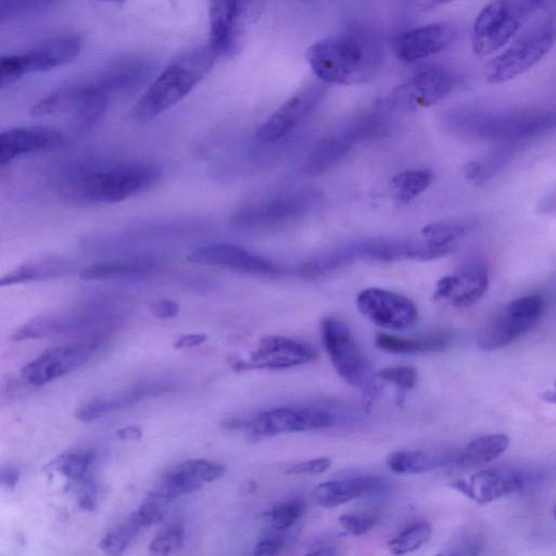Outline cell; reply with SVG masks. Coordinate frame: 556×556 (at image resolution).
<instances>
[{
	"instance_id": "6da1fadb",
	"label": "cell",
	"mask_w": 556,
	"mask_h": 556,
	"mask_svg": "<svg viewBox=\"0 0 556 556\" xmlns=\"http://www.w3.org/2000/svg\"><path fill=\"white\" fill-rule=\"evenodd\" d=\"M305 58L324 83L350 86L376 76L382 64L383 49L371 34L349 30L314 42Z\"/></svg>"
},
{
	"instance_id": "7a4b0ae2",
	"label": "cell",
	"mask_w": 556,
	"mask_h": 556,
	"mask_svg": "<svg viewBox=\"0 0 556 556\" xmlns=\"http://www.w3.org/2000/svg\"><path fill=\"white\" fill-rule=\"evenodd\" d=\"M216 59L207 45L178 54L135 103L131 117L150 121L177 104L212 71Z\"/></svg>"
},
{
	"instance_id": "3957f363",
	"label": "cell",
	"mask_w": 556,
	"mask_h": 556,
	"mask_svg": "<svg viewBox=\"0 0 556 556\" xmlns=\"http://www.w3.org/2000/svg\"><path fill=\"white\" fill-rule=\"evenodd\" d=\"M554 0H492L478 14L472 28V49L480 56L508 43L534 14Z\"/></svg>"
},
{
	"instance_id": "277c9868",
	"label": "cell",
	"mask_w": 556,
	"mask_h": 556,
	"mask_svg": "<svg viewBox=\"0 0 556 556\" xmlns=\"http://www.w3.org/2000/svg\"><path fill=\"white\" fill-rule=\"evenodd\" d=\"M456 125L470 136L514 142L548 131L555 125V115L545 110L466 112L456 116Z\"/></svg>"
},
{
	"instance_id": "5b68a950",
	"label": "cell",
	"mask_w": 556,
	"mask_h": 556,
	"mask_svg": "<svg viewBox=\"0 0 556 556\" xmlns=\"http://www.w3.org/2000/svg\"><path fill=\"white\" fill-rule=\"evenodd\" d=\"M321 338L337 374L361 390L363 405L369 409L379 392L377 376L356 345L349 327L336 317H326L321 321Z\"/></svg>"
},
{
	"instance_id": "8992f818",
	"label": "cell",
	"mask_w": 556,
	"mask_h": 556,
	"mask_svg": "<svg viewBox=\"0 0 556 556\" xmlns=\"http://www.w3.org/2000/svg\"><path fill=\"white\" fill-rule=\"evenodd\" d=\"M554 41V18L536 23L489 63L486 80L490 84H501L523 74L548 53Z\"/></svg>"
},
{
	"instance_id": "52a82bcc",
	"label": "cell",
	"mask_w": 556,
	"mask_h": 556,
	"mask_svg": "<svg viewBox=\"0 0 556 556\" xmlns=\"http://www.w3.org/2000/svg\"><path fill=\"white\" fill-rule=\"evenodd\" d=\"M159 176L151 165L125 164L89 173L80 179L78 188L90 201L116 203L151 186Z\"/></svg>"
},
{
	"instance_id": "ba28073f",
	"label": "cell",
	"mask_w": 556,
	"mask_h": 556,
	"mask_svg": "<svg viewBox=\"0 0 556 556\" xmlns=\"http://www.w3.org/2000/svg\"><path fill=\"white\" fill-rule=\"evenodd\" d=\"M544 308V298L539 293L510 301L481 330L477 341L479 349L494 351L507 346L539 323Z\"/></svg>"
},
{
	"instance_id": "9c48e42d",
	"label": "cell",
	"mask_w": 556,
	"mask_h": 556,
	"mask_svg": "<svg viewBox=\"0 0 556 556\" xmlns=\"http://www.w3.org/2000/svg\"><path fill=\"white\" fill-rule=\"evenodd\" d=\"M389 125L378 115L357 117L348 125L323 138L308 155L305 173L320 175L341 161L358 142L379 138L388 132Z\"/></svg>"
},
{
	"instance_id": "30bf717a",
	"label": "cell",
	"mask_w": 556,
	"mask_h": 556,
	"mask_svg": "<svg viewBox=\"0 0 556 556\" xmlns=\"http://www.w3.org/2000/svg\"><path fill=\"white\" fill-rule=\"evenodd\" d=\"M356 305L365 318L387 329L405 330L418 319V309L410 299L381 288L362 290Z\"/></svg>"
},
{
	"instance_id": "8fae6325",
	"label": "cell",
	"mask_w": 556,
	"mask_h": 556,
	"mask_svg": "<svg viewBox=\"0 0 556 556\" xmlns=\"http://www.w3.org/2000/svg\"><path fill=\"white\" fill-rule=\"evenodd\" d=\"M315 199L313 191H295L243 206L232 219L243 229L274 227L305 213Z\"/></svg>"
},
{
	"instance_id": "7c38bea8",
	"label": "cell",
	"mask_w": 556,
	"mask_h": 556,
	"mask_svg": "<svg viewBox=\"0 0 556 556\" xmlns=\"http://www.w3.org/2000/svg\"><path fill=\"white\" fill-rule=\"evenodd\" d=\"M97 349L93 342H77L50 348L22 369V378L31 386L56 380L85 365Z\"/></svg>"
},
{
	"instance_id": "4fadbf2b",
	"label": "cell",
	"mask_w": 556,
	"mask_h": 556,
	"mask_svg": "<svg viewBox=\"0 0 556 556\" xmlns=\"http://www.w3.org/2000/svg\"><path fill=\"white\" fill-rule=\"evenodd\" d=\"M454 75L443 68H431L416 74L392 90L390 108L412 112L429 108L445 98L455 86Z\"/></svg>"
},
{
	"instance_id": "5bb4252c",
	"label": "cell",
	"mask_w": 556,
	"mask_h": 556,
	"mask_svg": "<svg viewBox=\"0 0 556 556\" xmlns=\"http://www.w3.org/2000/svg\"><path fill=\"white\" fill-rule=\"evenodd\" d=\"M317 356L309 344L281 336L263 338L252 353L250 362L235 358L230 366L235 371L251 369H280L308 363Z\"/></svg>"
},
{
	"instance_id": "9a60e30c",
	"label": "cell",
	"mask_w": 556,
	"mask_h": 556,
	"mask_svg": "<svg viewBox=\"0 0 556 556\" xmlns=\"http://www.w3.org/2000/svg\"><path fill=\"white\" fill-rule=\"evenodd\" d=\"M324 84H311L281 104L256 131L263 142H273L291 132L319 104L326 94Z\"/></svg>"
},
{
	"instance_id": "2e32d148",
	"label": "cell",
	"mask_w": 556,
	"mask_h": 556,
	"mask_svg": "<svg viewBox=\"0 0 556 556\" xmlns=\"http://www.w3.org/2000/svg\"><path fill=\"white\" fill-rule=\"evenodd\" d=\"M489 271L484 262L470 261L455 273L441 278L434 289V299L453 307H469L486 292Z\"/></svg>"
},
{
	"instance_id": "e0dca14e",
	"label": "cell",
	"mask_w": 556,
	"mask_h": 556,
	"mask_svg": "<svg viewBox=\"0 0 556 556\" xmlns=\"http://www.w3.org/2000/svg\"><path fill=\"white\" fill-rule=\"evenodd\" d=\"M358 260L395 262L403 260L432 261L448 254L452 248L429 243L424 238L368 239L354 241Z\"/></svg>"
},
{
	"instance_id": "ac0fdd59",
	"label": "cell",
	"mask_w": 556,
	"mask_h": 556,
	"mask_svg": "<svg viewBox=\"0 0 556 556\" xmlns=\"http://www.w3.org/2000/svg\"><path fill=\"white\" fill-rule=\"evenodd\" d=\"M527 483L516 469H483L468 479L456 480L452 486L477 504L484 505L521 491Z\"/></svg>"
},
{
	"instance_id": "d6986e66",
	"label": "cell",
	"mask_w": 556,
	"mask_h": 556,
	"mask_svg": "<svg viewBox=\"0 0 556 556\" xmlns=\"http://www.w3.org/2000/svg\"><path fill=\"white\" fill-rule=\"evenodd\" d=\"M187 260L194 264L222 266L256 275H277L280 267L271 261L237 245L218 243L192 251Z\"/></svg>"
},
{
	"instance_id": "ffe728a7",
	"label": "cell",
	"mask_w": 556,
	"mask_h": 556,
	"mask_svg": "<svg viewBox=\"0 0 556 556\" xmlns=\"http://www.w3.org/2000/svg\"><path fill=\"white\" fill-rule=\"evenodd\" d=\"M207 46L219 56H230L240 50L247 24L237 13L232 0H211Z\"/></svg>"
},
{
	"instance_id": "44dd1931",
	"label": "cell",
	"mask_w": 556,
	"mask_h": 556,
	"mask_svg": "<svg viewBox=\"0 0 556 556\" xmlns=\"http://www.w3.org/2000/svg\"><path fill=\"white\" fill-rule=\"evenodd\" d=\"M456 36L447 23H433L406 30L394 41L396 56L404 62L419 61L448 47Z\"/></svg>"
},
{
	"instance_id": "7402d4cb",
	"label": "cell",
	"mask_w": 556,
	"mask_h": 556,
	"mask_svg": "<svg viewBox=\"0 0 556 556\" xmlns=\"http://www.w3.org/2000/svg\"><path fill=\"white\" fill-rule=\"evenodd\" d=\"M65 138L49 127H16L0 131V166L23 154L59 148Z\"/></svg>"
},
{
	"instance_id": "603a6c76",
	"label": "cell",
	"mask_w": 556,
	"mask_h": 556,
	"mask_svg": "<svg viewBox=\"0 0 556 556\" xmlns=\"http://www.w3.org/2000/svg\"><path fill=\"white\" fill-rule=\"evenodd\" d=\"M78 35L53 38L21 54L25 74L47 72L75 60L81 50Z\"/></svg>"
},
{
	"instance_id": "cb8c5ba5",
	"label": "cell",
	"mask_w": 556,
	"mask_h": 556,
	"mask_svg": "<svg viewBox=\"0 0 556 556\" xmlns=\"http://www.w3.org/2000/svg\"><path fill=\"white\" fill-rule=\"evenodd\" d=\"M381 486L379 477L354 475L321 482L315 488L313 495L317 504L331 508L376 493Z\"/></svg>"
},
{
	"instance_id": "d4e9b609",
	"label": "cell",
	"mask_w": 556,
	"mask_h": 556,
	"mask_svg": "<svg viewBox=\"0 0 556 556\" xmlns=\"http://www.w3.org/2000/svg\"><path fill=\"white\" fill-rule=\"evenodd\" d=\"M169 390L163 383H143L113 394L96 396L76 410V417L81 421H92L110 412L129 407L144 399L161 395Z\"/></svg>"
},
{
	"instance_id": "484cf974",
	"label": "cell",
	"mask_w": 556,
	"mask_h": 556,
	"mask_svg": "<svg viewBox=\"0 0 556 556\" xmlns=\"http://www.w3.org/2000/svg\"><path fill=\"white\" fill-rule=\"evenodd\" d=\"M454 452L435 450H401L390 453L387 466L395 473H424L452 466Z\"/></svg>"
},
{
	"instance_id": "4316f807",
	"label": "cell",
	"mask_w": 556,
	"mask_h": 556,
	"mask_svg": "<svg viewBox=\"0 0 556 556\" xmlns=\"http://www.w3.org/2000/svg\"><path fill=\"white\" fill-rule=\"evenodd\" d=\"M159 266L155 260L148 257L117 260L93 264L84 268L79 276L88 281L134 279L151 275Z\"/></svg>"
},
{
	"instance_id": "83f0119b",
	"label": "cell",
	"mask_w": 556,
	"mask_h": 556,
	"mask_svg": "<svg viewBox=\"0 0 556 556\" xmlns=\"http://www.w3.org/2000/svg\"><path fill=\"white\" fill-rule=\"evenodd\" d=\"M452 336L440 331L416 338H405L386 332H377L375 344L382 351L392 354H415L442 352L451 345Z\"/></svg>"
},
{
	"instance_id": "f1b7e54d",
	"label": "cell",
	"mask_w": 556,
	"mask_h": 556,
	"mask_svg": "<svg viewBox=\"0 0 556 556\" xmlns=\"http://www.w3.org/2000/svg\"><path fill=\"white\" fill-rule=\"evenodd\" d=\"M509 439L503 433H490L478 437L463 448L454 452L452 466L475 468L500 457L508 447Z\"/></svg>"
},
{
	"instance_id": "f546056e",
	"label": "cell",
	"mask_w": 556,
	"mask_h": 556,
	"mask_svg": "<svg viewBox=\"0 0 556 556\" xmlns=\"http://www.w3.org/2000/svg\"><path fill=\"white\" fill-rule=\"evenodd\" d=\"M70 263L54 254L27 261L0 277V288L58 277L67 271Z\"/></svg>"
},
{
	"instance_id": "4dcf8cb0",
	"label": "cell",
	"mask_w": 556,
	"mask_h": 556,
	"mask_svg": "<svg viewBox=\"0 0 556 556\" xmlns=\"http://www.w3.org/2000/svg\"><path fill=\"white\" fill-rule=\"evenodd\" d=\"M357 260L355 244L349 242L309 258L300 266L299 274L304 278L314 279L345 267Z\"/></svg>"
},
{
	"instance_id": "1f68e13d",
	"label": "cell",
	"mask_w": 556,
	"mask_h": 556,
	"mask_svg": "<svg viewBox=\"0 0 556 556\" xmlns=\"http://www.w3.org/2000/svg\"><path fill=\"white\" fill-rule=\"evenodd\" d=\"M108 106L106 92L98 85L79 86V98L73 118L76 127L86 129L103 115Z\"/></svg>"
},
{
	"instance_id": "d6a6232c",
	"label": "cell",
	"mask_w": 556,
	"mask_h": 556,
	"mask_svg": "<svg viewBox=\"0 0 556 556\" xmlns=\"http://www.w3.org/2000/svg\"><path fill=\"white\" fill-rule=\"evenodd\" d=\"M203 482L185 469L181 464L167 471L151 489L149 495L169 501L192 493L202 488Z\"/></svg>"
},
{
	"instance_id": "836d02e7",
	"label": "cell",
	"mask_w": 556,
	"mask_h": 556,
	"mask_svg": "<svg viewBox=\"0 0 556 556\" xmlns=\"http://www.w3.org/2000/svg\"><path fill=\"white\" fill-rule=\"evenodd\" d=\"M71 331V317L61 315H46L35 317L14 330L11 334L13 341L41 339Z\"/></svg>"
},
{
	"instance_id": "e575fe53",
	"label": "cell",
	"mask_w": 556,
	"mask_h": 556,
	"mask_svg": "<svg viewBox=\"0 0 556 556\" xmlns=\"http://www.w3.org/2000/svg\"><path fill=\"white\" fill-rule=\"evenodd\" d=\"M94 460V452L80 450L60 455L50 463V466L77 485L92 479L91 468Z\"/></svg>"
},
{
	"instance_id": "d590c367",
	"label": "cell",
	"mask_w": 556,
	"mask_h": 556,
	"mask_svg": "<svg viewBox=\"0 0 556 556\" xmlns=\"http://www.w3.org/2000/svg\"><path fill=\"white\" fill-rule=\"evenodd\" d=\"M515 151V144L508 142V144L493 151L482 161L468 162L464 167V175L476 185H482L505 167Z\"/></svg>"
},
{
	"instance_id": "8d00e7d4",
	"label": "cell",
	"mask_w": 556,
	"mask_h": 556,
	"mask_svg": "<svg viewBox=\"0 0 556 556\" xmlns=\"http://www.w3.org/2000/svg\"><path fill=\"white\" fill-rule=\"evenodd\" d=\"M79 98V86L61 88L42 98L30 109V115L35 117L73 113Z\"/></svg>"
},
{
	"instance_id": "74e56055",
	"label": "cell",
	"mask_w": 556,
	"mask_h": 556,
	"mask_svg": "<svg viewBox=\"0 0 556 556\" xmlns=\"http://www.w3.org/2000/svg\"><path fill=\"white\" fill-rule=\"evenodd\" d=\"M475 227V223L469 220L432 223L421 229V238L433 245L453 249L454 242Z\"/></svg>"
},
{
	"instance_id": "f35d334b",
	"label": "cell",
	"mask_w": 556,
	"mask_h": 556,
	"mask_svg": "<svg viewBox=\"0 0 556 556\" xmlns=\"http://www.w3.org/2000/svg\"><path fill=\"white\" fill-rule=\"evenodd\" d=\"M432 174L426 169H409L395 175L391 185L402 202H410L420 195L431 184Z\"/></svg>"
},
{
	"instance_id": "ab89813d",
	"label": "cell",
	"mask_w": 556,
	"mask_h": 556,
	"mask_svg": "<svg viewBox=\"0 0 556 556\" xmlns=\"http://www.w3.org/2000/svg\"><path fill=\"white\" fill-rule=\"evenodd\" d=\"M430 535L431 528L429 523L425 521L416 522L389 541V552L394 555L414 552L422 546L429 540Z\"/></svg>"
},
{
	"instance_id": "60d3db41",
	"label": "cell",
	"mask_w": 556,
	"mask_h": 556,
	"mask_svg": "<svg viewBox=\"0 0 556 556\" xmlns=\"http://www.w3.org/2000/svg\"><path fill=\"white\" fill-rule=\"evenodd\" d=\"M142 527L130 516L127 521L109 531L101 540L99 547L105 554H122L136 538Z\"/></svg>"
},
{
	"instance_id": "b9f144b4",
	"label": "cell",
	"mask_w": 556,
	"mask_h": 556,
	"mask_svg": "<svg viewBox=\"0 0 556 556\" xmlns=\"http://www.w3.org/2000/svg\"><path fill=\"white\" fill-rule=\"evenodd\" d=\"M304 511V504L300 501H289L275 505L265 514L268 523L274 530L285 531L293 526Z\"/></svg>"
},
{
	"instance_id": "7bdbcfd3",
	"label": "cell",
	"mask_w": 556,
	"mask_h": 556,
	"mask_svg": "<svg viewBox=\"0 0 556 556\" xmlns=\"http://www.w3.org/2000/svg\"><path fill=\"white\" fill-rule=\"evenodd\" d=\"M185 541V529L181 523L170 525L161 531L149 544L152 554L167 555L180 549Z\"/></svg>"
},
{
	"instance_id": "ee69618b",
	"label": "cell",
	"mask_w": 556,
	"mask_h": 556,
	"mask_svg": "<svg viewBox=\"0 0 556 556\" xmlns=\"http://www.w3.org/2000/svg\"><path fill=\"white\" fill-rule=\"evenodd\" d=\"M377 378L394 384L400 391L413 389L418 379L416 368L412 366H393L380 370Z\"/></svg>"
},
{
	"instance_id": "f6af8a7d",
	"label": "cell",
	"mask_w": 556,
	"mask_h": 556,
	"mask_svg": "<svg viewBox=\"0 0 556 556\" xmlns=\"http://www.w3.org/2000/svg\"><path fill=\"white\" fill-rule=\"evenodd\" d=\"M167 501L148 495L131 517L142 527L160 522L165 516L164 503Z\"/></svg>"
},
{
	"instance_id": "bcb514c9",
	"label": "cell",
	"mask_w": 556,
	"mask_h": 556,
	"mask_svg": "<svg viewBox=\"0 0 556 556\" xmlns=\"http://www.w3.org/2000/svg\"><path fill=\"white\" fill-rule=\"evenodd\" d=\"M181 466L200 481L212 482L225 473V466L202 458L187 459Z\"/></svg>"
},
{
	"instance_id": "7dc6e473",
	"label": "cell",
	"mask_w": 556,
	"mask_h": 556,
	"mask_svg": "<svg viewBox=\"0 0 556 556\" xmlns=\"http://www.w3.org/2000/svg\"><path fill=\"white\" fill-rule=\"evenodd\" d=\"M25 75L21 54L0 56V89L9 87Z\"/></svg>"
},
{
	"instance_id": "c3c4849f",
	"label": "cell",
	"mask_w": 556,
	"mask_h": 556,
	"mask_svg": "<svg viewBox=\"0 0 556 556\" xmlns=\"http://www.w3.org/2000/svg\"><path fill=\"white\" fill-rule=\"evenodd\" d=\"M342 528L351 535L361 536L370 531L376 519L369 515L345 514L339 518Z\"/></svg>"
},
{
	"instance_id": "681fc988",
	"label": "cell",
	"mask_w": 556,
	"mask_h": 556,
	"mask_svg": "<svg viewBox=\"0 0 556 556\" xmlns=\"http://www.w3.org/2000/svg\"><path fill=\"white\" fill-rule=\"evenodd\" d=\"M482 549V540L477 534H466L452 541V543L442 551L444 555H477Z\"/></svg>"
},
{
	"instance_id": "f907efd6",
	"label": "cell",
	"mask_w": 556,
	"mask_h": 556,
	"mask_svg": "<svg viewBox=\"0 0 556 556\" xmlns=\"http://www.w3.org/2000/svg\"><path fill=\"white\" fill-rule=\"evenodd\" d=\"M331 467V460L327 457H318L294 464L286 469L289 475H319Z\"/></svg>"
},
{
	"instance_id": "816d5d0a",
	"label": "cell",
	"mask_w": 556,
	"mask_h": 556,
	"mask_svg": "<svg viewBox=\"0 0 556 556\" xmlns=\"http://www.w3.org/2000/svg\"><path fill=\"white\" fill-rule=\"evenodd\" d=\"M240 18L248 24L256 16L263 0H232Z\"/></svg>"
},
{
	"instance_id": "f5cc1de1",
	"label": "cell",
	"mask_w": 556,
	"mask_h": 556,
	"mask_svg": "<svg viewBox=\"0 0 556 556\" xmlns=\"http://www.w3.org/2000/svg\"><path fill=\"white\" fill-rule=\"evenodd\" d=\"M283 545L285 542L280 538H266L255 544L252 554L256 556L277 555Z\"/></svg>"
},
{
	"instance_id": "db71d44e",
	"label": "cell",
	"mask_w": 556,
	"mask_h": 556,
	"mask_svg": "<svg viewBox=\"0 0 556 556\" xmlns=\"http://www.w3.org/2000/svg\"><path fill=\"white\" fill-rule=\"evenodd\" d=\"M178 311V304L172 300H160L152 305L153 314L163 319L175 317Z\"/></svg>"
},
{
	"instance_id": "11a10c76",
	"label": "cell",
	"mask_w": 556,
	"mask_h": 556,
	"mask_svg": "<svg viewBox=\"0 0 556 556\" xmlns=\"http://www.w3.org/2000/svg\"><path fill=\"white\" fill-rule=\"evenodd\" d=\"M206 340V336L202 333H189L179 337L174 343L176 349L193 348L200 345Z\"/></svg>"
},
{
	"instance_id": "9f6ffc18",
	"label": "cell",
	"mask_w": 556,
	"mask_h": 556,
	"mask_svg": "<svg viewBox=\"0 0 556 556\" xmlns=\"http://www.w3.org/2000/svg\"><path fill=\"white\" fill-rule=\"evenodd\" d=\"M20 472L16 468L9 465L0 466V484L13 486L18 480Z\"/></svg>"
},
{
	"instance_id": "6f0895ef",
	"label": "cell",
	"mask_w": 556,
	"mask_h": 556,
	"mask_svg": "<svg viewBox=\"0 0 556 556\" xmlns=\"http://www.w3.org/2000/svg\"><path fill=\"white\" fill-rule=\"evenodd\" d=\"M409 7L418 11H428L444 5L454 0H405Z\"/></svg>"
},
{
	"instance_id": "680465c9",
	"label": "cell",
	"mask_w": 556,
	"mask_h": 556,
	"mask_svg": "<svg viewBox=\"0 0 556 556\" xmlns=\"http://www.w3.org/2000/svg\"><path fill=\"white\" fill-rule=\"evenodd\" d=\"M116 435L123 441H138L142 438V430L137 426H128L118 429Z\"/></svg>"
},
{
	"instance_id": "91938a15",
	"label": "cell",
	"mask_w": 556,
	"mask_h": 556,
	"mask_svg": "<svg viewBox=\"0 0 556 556\" xmlns=\"http://www.w3.org/2000/svg\"><path fill=\"white\" fill-rule=\"evenodd\" d=\"M338 552L336 547L328 543H320L316 546L312 547V549L307 553L309 555H336Z\"/></svg>"
},
{
	"instance_id": "94428289",
	"label": "cell",
	"mask_w": 556,
	"mask_h": 556,
	"mask_svg": "<svg viewBox=\"0 0 556 556\" xmlns=\"http://www.w3.org/2000/svg\"><path fill=\"white\" fill-rule=\"evenodd\" d=\"M99 1H102V2H118V1H122V0H99Z\"/></svg>"
},
{
	"instance_id": "6125c7cd",
	"label": "cell",
	"mask_w": 556,
	"mask_h": 556,
	"mask_svg": "<svg viewBox=\"0 0 556 556\" xmlns=\"http://www.w3.org/2000/svg\"><path fill=\"white\" fill-rule=\"evenodd\" d=\"M302 1H308V0H302Z\"/></svg>"
}]
</instances>
